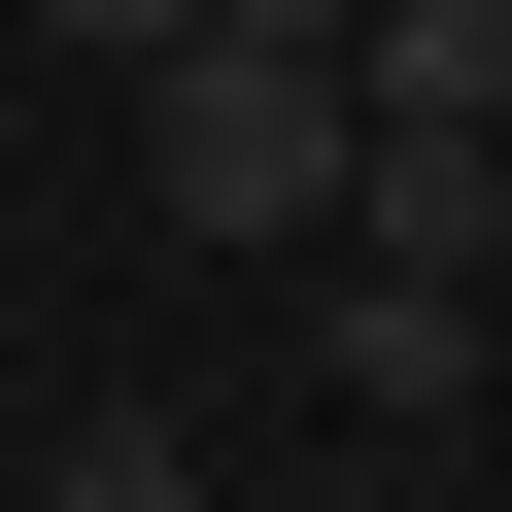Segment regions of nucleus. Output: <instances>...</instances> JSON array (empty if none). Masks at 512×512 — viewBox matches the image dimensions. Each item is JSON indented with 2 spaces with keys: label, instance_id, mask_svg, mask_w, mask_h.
Here are the masks:
<instances>
[{
  "label": "nucleus",
  "instance_id": "obj_6",
  "mask_svg": "<svg viewBox=\"0 0 512 512\" xmlns=\"http://www.w3.org/2000/svg\"><path fill=\"white\" fill-rule=\"evenodd\" d=\"M205 35H308V69H342V0H205Z\"/></svg>",
  "mask_w": 512,
  "mask_h": 512
},
{
  "label": "nucleus",
  "instance_id": "obj_5",
  "mask_svg": "<svg viewBox=\"0 0 512 512\" xmlns=\"http://www.w3.org/2000/svg\"><path fill=\"white\" fill-rule=\"evenodd\" d=\"M35 35H69V69H103V103H137V69H171V35H205V0H35Z\"/></svg>",
  "mask_w": 512,
  "mask_h": 512
},
{
  "label": "nucleus",
  "instance_id": "obj_4",
  "mask_svg": "<svg viewBox=\"0 0 512 512\" xmlns=\"http://www.w3.org/2000/svg\"><path fill=\"white\" fill-rule=\"evenodd\" d=\"M35 512H239V478H205L171 410H69V444H35Z\"/></svg>",
  "mask_w": 512,
  "mask_h": 512
},
{
  "label": "nucleus",
  "instance_id": "obj_3",
  "mask_svg": "<svg viewBox=\"0 0 512 512\" xmlns=\"http://www.w3.org/2000/svg\"><path fill=\"white\" fill-rule=\"evenodd\" d=\"M342 137H512V0H342Z\"/></svg>",
  "mask_w": 512,
  "mask_h": 512
},
{
  "label": "nucleus",
  "instance_id": "obj_2",
  "mask_svg": "<svg viewBox=\"0 0 512 512\" xmlns=\"http://www.w3.org/2000/svg\"><path fill=\"white\" fill-rule=\"evenodd\" d=\"M308 376H342V410H410V444H444V410H512V308H478V274H444V239H308Z\"/></svg>",
  "mask_w": 512,
  "mask_h": 512
},
{
  "label": "nucleus",
  "instance_id": "obj_7",
  "mask_svg": "<svg viewBox=\"0 0 512 512\" xmlns=\"http://www.w3.org/2000/svg\"><path fill=\"white\" fill-rule=\"evenodd\" d=\"M478 274H512V137H478Z\"/></svg>",
  "mask_w": 512,
  "mask_h": 512
},
{
  "label": "nucleus",
  "instance_id": "obj_1",
  "mask_svg": "<svg viewBox=\"0 0 512 512\" xmlns=\"http://www.w3.org/2000/svg\"><path fill=\"white\" fill-rule=\"evenodd\" d=\"M137 205L239 239V274H308V239H342V69H308V35H171V69H137Z\"/></svg>",
  "mask_w": 512,
  "mask_h": 512
}]
</instances>
